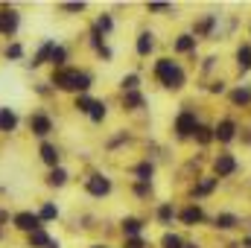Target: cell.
I'll use <instances>...</instances> for the list:
<instances>
[{"instance_id":"obj_1","label":"cell","mask_w":251,"mask_h":248,"mask_svg":"<svg viewBox=\"0 0 251 248\" xmlns=\"http://www.w3.org/2000/svg\"><path fill=\"white\" fill-rule=\"evenodd\" d=\"M155 76L161 79V85L167 91H181L184 88V70H181V64L173 62V59H158L155 62Z\"/></svg>"},{"instance_id":"obj_2","label":"cell","mask_w":251,"mask_h":248,"mask_svg":"<svg viewBox=\"0 0 251 248\" xmlns=\"http://www.w3.org/2000/svg\"><path fill=\"white\" fill-rule=\"evenodd\" d=\"M26 125H29V131H32L35 137H47V134L53 131V120H50V114H44V111H32L29 120H26Z\"/></svg>"},{"instance_id":"obj_3","label":"cell","mask_w":251,"mask_h":248,"mask_svg":"<svg viewBox=\"0 0 251 248\" xmlns=\"http://www.w3.org/2000/svg\"><path fill=\"white\" fill-rule=\"evenodd\" d=\"M12 222H15V228L24 231V234H32V231L41 228V219H38V213H32V210H18V213L12 216Z\"/></svg>"},{"instance_id":"obj_4","label":"cell","mask_w":251,"mask_h":248,"mask_svg":"<svg viewBox=\"0 0 251 248\" xmlns=\"http://www.w3.org/2000/svg\"><path fill=\"white\" fill-rule=\"evenodd\" d=\"M176 134L178 137H190V134H196V128H199V120H196V111H181L178 117H176Z\"/></svg>"},{"instance_id":"obj_5","label":"cell","mask_w":251,"mask_h":248,"mask_svg":"<svg viewBox=\"0 0 251 248\" xmlns=\"http://www.w3.org/2000/svg\"><path fill=\"white\" fill-rule=\"evenodd\" d=\"M85 190H88L94 198H102V196H108V193H111V178L97 173V175H91V178L85 181Z\"/></svg>"},{"instance_id":"obj_6","label":"cell","mask_w":251,"mask_h":248,"mask_svg":"<svg viewBox=\"0 0 251 248\" xmlns=\"http://www.w3.org/2000/svg\"><path fill=\"white\" fill-rule=\"evenodd\" d=\"M213 173H216V178L234 175V173H237V158H234V155H219V158L213 161Z\"/></svg>"},{"instance_id":"obj_7","label":"cell","mask_w":251,"mask_h":248,"mask_svg":"<svg viewBox=\"0 0 251 248\" xmlns=\"http://www.w3.org/2000/svg\"><path fill=\"white\" fill-rule=\"evenodd\" d=\"M18 24H21V15L15 9H3L0 12V32L3 35H15L18 32Z\"/></svg>"},{"instance_id":"obj_8","label":"cell","mask_w":251,"mask_h":248,"mask_svg":"<svg viewBox=\"0 0 251 248\" xmlns=\"http://www.w3.org/2000/svg\"><path fill=\"white\" fill-rule=\"evenodd\" d=\"M76 76H79V70H73V67H62L59 73H53V85L62 88V91H73Z\"/></svg>"},{"instance_id":"obj_9","label":"cell","mask_w":251,"mask_h":248,"mask_svg":"<svg viewBox=\"0 0 251 248\" xmlns=\"http://www.w3.org/2000/svg\"><path fill=\"white\" fill-rule=\"evenodd\" d=\"M213 137H216L219 143H231V140L237 137V123H234V120H228V117H225V120H219V125L213 128Z\"/></svg>"},{"instance_id":"obj_10","label":"cell","mask_w":251,"mask_h":248,"mask_svg":"<svg viewBox=\"0 0 251 248\" xmlns=\"http://www.w3.org/2000/svg\"><path fill=\"white\" fill-rule=\"evenodd\" d=\"M199 222H204V210L199 207V204H190L181 210V225H187V228H196Z\"/></svg>"},{"instance_id":"obj_11","label":"cell","mask_w":251,"mask_h":248,"mask_svg":"<svg viewBox=\"0 0 251 248\" xmlns=\"http://www.w3.org/2000/svg\"><path fill=\"white\" fill-rule=\"evenodd\" d=\"M41 161H44L50 170H56V167H59V161H62L59 146H53V143H41Z\"/></svg>"},{"instance_id":"obj_12","label":"cell","mask_w":251,"mask_h":248,"mask_svg":"<svg viewBox=\"0 0 251 248\" xmlns=\"http://www.w3.org/2000/svg\"><path fill=\"white\" fill-rule=\"evenodd\" d=\"M134 50H137V56H149L155 50V35L152 32H140L137 41H134Z\"/></svg>"},{"instance_id":"obj_13","label":"cell","mask_w":251,"mask_h":248,"mask_svg":"<svg viewBox=\"0 0 251 248\" xmlns=\"http://www.w3.org/2000/svg\"><path fill=\"white\" fill-rule=\"evenodd\" d=\"M15 128H18V114H15V108L0 105V131H15Z\"/></svg>"},{"instance_id":"obj_14","label":"cell","mask_w":251,"mask_h":248,"mask_svg":"<svg viewBox=\"0 0 251 248\" xmlns=\"http://www.w3.org/2000/svg\"><path fill=\"white\" fill-rule=\"evenodd\" d=\"M120 225H123L126 240H131V237H140V231H143V219H137V216H126Z\"/></svg>"},{"instance_id":"obj_15","label":"cell","mask_w":251,"mask_h":248,"mask_svg":"<svg viewBox=\"0 0 251 248\" xmlns=\"http://www.w3.org/2000/svg\"><path fill=\"white\" fill-rule=\"evenodd\" d=\"M234 59H237V70L249 73V70H251V44H240Z\"/></svg>"},{"instance_id":"obj_16","label":"cell","mask_w":251,"mask_h":248,"mask_svg":"<svg viewBox=\"0 0 251 248\" xmlns=\"http://www.w3.org/2000/svg\"><path fill=\"white\" fill-rule=\"evenodd\" d=\"M143 105H146V99H143L140 91H128V94H123V108L137 111V108H143Z\"/></svg>"},{"instance_id":"obj_17","label":"cell","mask_w":251,"mask_h":248,"mask_svg":"<svg viewBox=\"0 0 251 248\" xmlns=\"http://www.w3.org/2000/svg\"><path fill=\"white\" fill-rule=\"evenodd\" d=\"M213 225H216L219 231H231V228L240 225V219H237L234 213H216V216H213Z\"/></svg>"},{"instance_id":"obj_18","label":"cell","mask_w":251,"mask_h":248,"mask_svg":"<svg viewBox=\"0 0 251 248\" xmlns=\"http://www.w3.org/2000/svg\"><path fill=\"white\" fill-rule=\"evenodd\" d=\"M216 184H219V178H213V175H210V178H201L199 184L193 187V196H196V198H201V196H210V193L216 190Z\"/></svg>"},{"instance_id":"obj_19","label":"cell","mask_w":251,"mask_h":248,"mask_svg":"<svg viewBox=\"0 0 251 248\" xmlns=\"http://www.w3.org/2000/svg\"><path fill=\"white\" fill-rule=\"evenodd\" d=\"M88 117H91L94 123H102V120L108 117V105H105V99H94V105H91Z\"/></svg>"},{"instance_id":"obj_20","label":"cell","mask_w":251,"mask_h":248,"mask_svg":"<svg viewBox=\"0 0 251 248\" xmlns=\"http://www.w3.org/2000/svg\"><path fill=\"white\" fill-rule=\"evenodd\" d=\"M26 243H29V248H47L50 237H47V231H44V228H38V231L26 234Z\"/></svg>"},{"instance_id":"obj_21","label":"cell","mask_w":251,"mask_h":248,"mask_svg":"<svg viewBox=\"0 0 251 248\" xmlns=\"http://www.w3.org/2000/svg\"><path fill=\"white\" fill-rule=\"evenodd\" d=\"M190 50H196V35L181 32V35L176 38V53H190Z\"/></svg>"},{"instance_id":"obj_22","label":"cell","mask_w":251,"mask_h":248,"mask_svg":"<svg viewBox=\"0 0 251 248\" xmlns=\"http://www.w3.org/2000/svg\"><path fill=\"white\" fill-rule=\"evenodd\" d=\"M67 170H62V167H56V170H50V175H47V187H64L67 184Z\"/></svg>"},{"instance_id":"obj_23","label":"cell","mask_w":251,"mask_h":248,"mask_svg":"<svg viewBox=\"0 0 251 248\" xmlns=\"http://www.w3.org/2000/svg\"><path fill=\"white\" fill-rule=\"evenodd\" d=\"M134 175H137V181H140V184H149V181H152V175H155V167H152L149 161H143V164L134 170Z\"/></svg>"},{"instance_id":"obj_24","label":"cell","mask_w":251,"mask_h":248,"mask_svg":"<svg viewBox=\"0 0 251 248\" xmlns=\"http://www.w3.org/2000/svg\"><path fill=\"white\" fill-rule=\"evenodd\" d=\"M38 219H41V225H44V222H50V219H59V207H56L53 201H44V204H41V210H38Z\"/></svg>"},{"instance_id":"obj_25","label":"cell","mask_w":251,"mask_h":248,"mask_svg":"<svg viewBox=\"0 0 251 248\" xmlns=\"http://www.w3.org/2000/svg\"><path fill=\"white\" fill-rule=\"evenodd\" d=\"M213 26H216V15H204L193 29H196V32H201V35H210V29H213Z\"/></svg>"},{"instance_id":"obj_26","label":"cell","mask_w":251,"mask_h":248,"mask_svg":"<svg viewBox=\"0 0 251 248\" xmlns=\"http://www.w3.org/2000/svg\"><path fill=\"white\" fill-rule=\"evenodd\" d=\"M173 219H176V207L173 204H161L158 207V222L161 225H173Z\"/></svg>"},{"instance_id":"obj_27","label":"cell","mask_w":251,"mask_h":248,"mask_svg":"<svg viewBox=\"0 0 251 248\" xmlns=\"http://www.w3.org/2000/svg\"><path fill=\"white\" fill-rule=\"evenodd\" d=\"M231 99H234V105H249V102H251V85L237 88V91L231 94Z\"/></svg>"},{"instance_id":"obj_28","label":"cell","mask_w":251,"mask_h":248,"mask_svg":"<svg viewBox=\"0 0 251 248\" xmlns=\"http://www.w3.org/2000/svg\"><path fill=\"white\" fill-rule=\"evenodd\" d=\"M50 64H53V67H59V70H62L64 64H67V50H64L62 44H56V47H53V56H50Z\"/></svg>"},{"instance_id":"obj_29","label":"cell","mask_w":251,"mask_h":248,"mask_svg":"<svg viewBox=\"0 0 251 248\" xmlns=\"http://www.w3.org/2000/svg\"><path fill=\"white\" fill-rule=\"evenodd\" d=\"M120 88H123V94H128V91H137V88H140V76H137V73H128V76H123V79H120Z\"/></svg>"},{"instance_id":"obj_30","label":"cell","mask_w":251,"mask_h":248,"mask_svg":"<svg viewBox=\"0 0 251 248\" xmlns=\"http://www.w3.org/2000/svg\"><path fill=\"white\" fill-rule=\"evenodd\" d=\"M97 29H100L102 35H108V32L114 29V21H111V15H108V12H102V15L97 18Z\"/></svg>"},{"instance_id":"obj_31","label":"cell","mask_w":251,"mask_h":248,"mask_svg":"<svg viewBox=\"0 0 251 248\" xmlns=\"http://www.w3.org/2000/svg\"><path fill=\"white\" fill-rule=\"evenodd\" d=\"M161 248H184V240L178 234H164L161 237Z\"/></svg>"},{"instance_id":"obj_32","label":"cell","mask_w":251,"mask_h":248,"mask_svg":"<svg viewBox=\"0 0 251 248\" xmlns=\"http://www.w3.org/2000/svg\"><path fill=\"white\" fill-rule=\"evenodd\" d=\"M91 82H94V76H91V73H79V76H76V85H73V91L85 94V91L91 88Z\"/></svg>"},{"instance_id":"obj_33","label":"cell","mask_w":251,"mask_h":248,"mask_svg":"<svg viewBox=\"0 0 251 248\" xmlns=\"http://www.w3.org/2000/svg\"><path fill=\"white\" fill-rule=\"evenodd\" d=\"M193 137H196V140H199V143L204 146V143H210V140H213V128H210V125H199Z\"/></svg>"},{"instance_id":"obj_34","label":"cell","mask_w":251,"mask_h":248,"mask_svg":"<svg viewBox=\"0 0 251 248\" xmlns=\"http://www.w3.org/2000/svg\"><path fill=\"white\" fill-rule=\"evenodd\" d=\"M3 56L12 59V62H18V59H24V47H21V44H9V47L3 50Z\"/></svg>"},{"instance_id":"obj_35","label":"cell","mask_w":251,"mask_h":248,"mask_svg":"<svg viewBox=\"0 0 251 248\" xmlns=\"http://www.w3.org/2000/svg\"><path fill=\"white\" fill-rule=\"evenodd\" d=\"M91 105H94V99H91L88 94H82V97H76V111H82V114H88V111H91Z\"/></svg>"},{"instance_id":"obj_36","label":"cell","mask_w":251,"mask_h":248,"mask_svg":"<svg viewBox=\"0 0 251 248\" xmlns=\"http://www.w3.org/2000/svg\"><path fill=\"white\" fill-rule=\"evenodd\" d=\"M146 12H173L170 3H146Z\"/></svg>"},{"instance_id":"obj_37","label":"cell","mask_w":251,"mask_h":248,"mask_svg":"<svg viewBox=\"0 0 251 248\" xmlns=\"http://www.w3.org/2000/svg\"><path fill=\"white\" fill-rule=\"evenodd\" d=\"M123 248H146V243H143L140 237H131V240H126Z\"/></svg>"},{"instance_id":"obj_38","label":"cell","mask_w":251,"mask_h":248,"mask_svg":"<svg viewBox=\"0 0 251 248\" xmlns=\"http://www.w3.org/2000/svg\"><path fill=\"white\" fill-rule=\"evenodd\" d=\"M64 12H85V3H64Z\"/></svg>"},{"instance_id":"obj_39","label":"cell","mask_w":251,"mask_h":248,"mask_svg":"<svg viewBox=\"0 0 251 248\" xmlns=\"http://www.w3.org/2000/svg\"><path fill=\"white\" fill-rule=\"evenodd\" d=\"M210 91H213V94H222V91H225V82H213V88H210Z\"/></svg>"},{"instance_id":"obj_40","label":"cell","mask_w":251,"mask_h":248,"mask_svg":"<svg viewBox=\"0 0 251 248\" xmlns=\"http://www.w3.org/2000/svg\"><path fill=\"white\" fill-rule=\"evenodd\" d=\"M47 248H62V243H59V240H50V243H47Z\"/></svg>"},{"instance_id":"obj_41","label":"cell","mask_w":251,"mask_h":248,"mask_svg":"<svg viewBox=\"0 0 251 248\" xmlns=\"http://www.w3.org/2000/svg\"><path fill=\"white\" fill-rule=\"evenodd\" d=\"M243 248H251V237H246V240H243Z\"/></svg>"},{"instance_id":"obj_42","label":"cell","mask_w":251,"mask_h":248,"mask_svg":"<svg viewBox=\"0 0 251 248\" xmlns=\"http://www.w3.org/2000/svg\"><path fill=\"white\" fill-rule=\"evenodd\" d=\"M184 248H199V246H196V243H184Z\"/></svg>"},{"instance_id":"obj_43","label":"cell","mask_w":251,"mask_h":248,"mask_svg":"<svg viewBox=\"0 0 251 248\" xmlns=\"http://www.w3.org/2000/svg\"><path fill=\"white\" fill-rule=\"evenodd\" d=\"M91 248H105V246H91Z\"/></svg>"}]
</instances>
